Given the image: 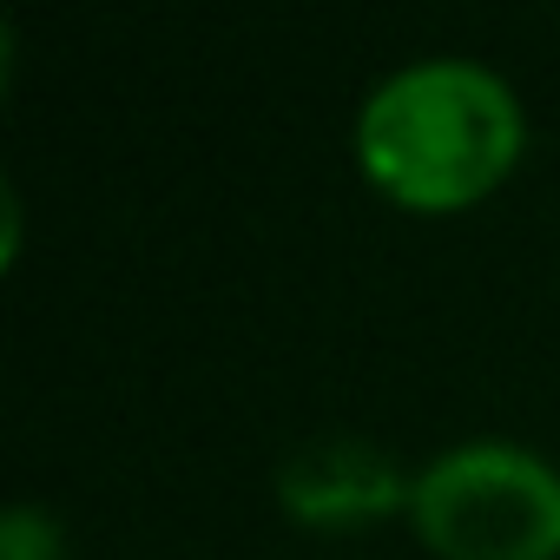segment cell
Returning a JSON list of instances; mask_svg holds the SVG:
<instances>
[{"instance_id":"obj_1","label":"cell","mask_w":560,"mask_h":560,"mask_svg":"<svg viewBox=\"0 0 560 560\" xmlns=\"http://www.w3.org/2000/svg\"><path fill=\"white\" fill-rule=\"evenodd\" d=\"M521 152V106L481 60H416L389 73L357 113L363 172L416 205L448 211L481 198Z\"/></svg>"},{"instance_id":"obj_2","label":"cell","mask_w":560,"mask_h":560,"mask_svg":"<svg viewBox=\"0 0 560 560\" xmlns=\"http://www.w3.org/2000/svg\"><path fill=\"white\" fill-rule=\"evenodd\" d=\"M409 514L442 560H553L560 468L521 442H462L416 475Z\"/></svg>"},{"instance_id":"obj_3","label":"cell","mask_w":560,"mask_h":560,"mask_svg":"<svg viewBox=\"0 0 560 560\" xmlns=\"http://www.w3.org/2000/svg\"><path fill=\"white\" fill-rule=\"evenodd\" d=\"M277 494L311 527H357V521L402 508L416 494V481L396 468L389 448H376L363 435H317L277 468Z\"/></svg>"},{"instance_id":"obj_4","label":"cell","mask_w":560,"mask_h":560,"mask_svg":"<svg viewBox=\"0 0 560 560\" xmlns=\"http://www.w3.org/2000/svg\"><path fill=\"white\" fill-rule=\"evenodd\" d=\"M0 553H8V560H54L60 534H54V521L40 508H14L8 527H0Z\"/></svg>"}]
</instances>
